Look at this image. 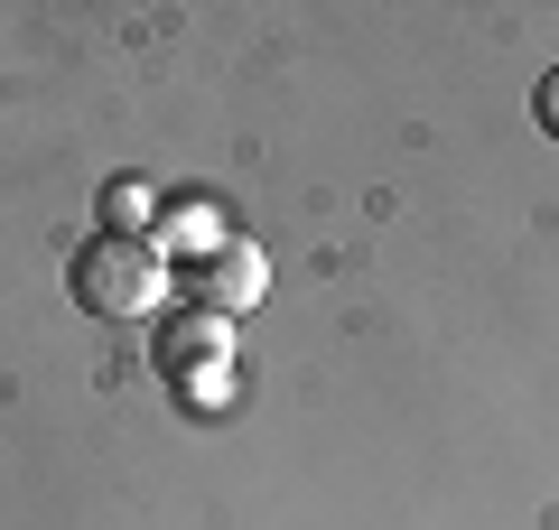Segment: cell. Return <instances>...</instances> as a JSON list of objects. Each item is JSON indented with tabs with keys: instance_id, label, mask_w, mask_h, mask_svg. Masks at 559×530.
<instances>
[{
	"instance_id": "6da1fadb",
	"label": "cell",
	"mask_w": 559,
	"mask_h": 530,
	"mask_svg": "<svg viewBox=\"0 0 559 530\" xmlns=\"http://www.w3.org/2000/svg\"><path fill=\"white\" fill-rule=\"evenodd\" d=\"M75 308L84 316H112V326H131V316H159L168 289H178V270H168L159 233H94L75 252Z\"/></svg>"
},
{
	"instance_id": "7a4b0ae2",
	"label": "cell",
	"mask_w": 559,
	"mask_h": 530,
	"mask_svg": "<svg viewBox=\"0 0 559 530\" xmlns=\"http://www.w3.org/2000/svg\"><path fill=\"white\" fill-rule=\"evenodd\" d=\"M261 279H271V261H261L242 233H234V242H215L205 261H187V298H197L205 316H242V308L261 298Z\"/></svg>"
},
{
	"instance_id": "3957f363",
	"label": "cell",
	"mask_w": 559,
	"mask_h": 530,
	"mask_svg": "<svg viewBox=\"0 0 559 530\" xmlns=\"http://www.w3.org/2000/svg\"><path fill=\"white\" fill-rule=\"evenodd\" d=\"M168 373L178 382H197V363L205 373H224V316H205V308H187V326H168Z\"/></svg>"
},
{
	"instance_id": "277c9868",
	"label": "cell",
	"mask_w": 559,
	"mask_h": 530,
	"mask_svg": "<svg viewBox=\"0 0 559 530\" xmlns=\"http://www.w3.org/2000/svg\"><path fill=\"white\" fill-rule=\"evenodd\" d=\"M168 242H178V252H215V242H234V233H224V215H215V196H187L178 205V215H168ZM168 242H159V252H168Z\"/></svg>"
},
{
	"instance_id": "5b68a950",
	"label": "cell",
	"mask_w": 559,
	"mask_h": 530,
	"mask_svg": "<svg viewBox=\"0 0 559 530\" xmlns=\"http://www.w3.org/2000/svg\"><path fill=\"white\" fill-rule=\"evenodd\" d=\"M150 224H159V196L140 177H112L103 186V233H150Z\"/></svg>"
},
{
	"instance_id": "8992f818",
	"label": "cell",
	"mask_w": 559,
	"mask_h": 530,
	"mask_svg": "<svg viewBox=\"0 0 559 530\" xmlns=\"http://www.w3.org/2000/svg\"><path fill=\"white\" fill-rule=\"evenodd\" d=\"M532 112H540V131L559 140V65H550V75H540V94H532Z\"/></svg>"
}]
</instances>
